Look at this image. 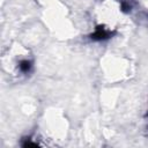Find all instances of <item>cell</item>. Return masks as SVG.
<instances>
[{"label":"cell","instance_id":"cell-3","mask_svg":"<svg viewBox=\"0 0 148 148\" xmlns=\"http://www.w3.org/2000/svg\"><path fill=\"white\" fill-rule=\"evenodd\" d=\"M120 7H121V10L124 13H128L132 9V5L127 0H120Z\"/></svg>","mask_w":148,"mask_h":148},{"label":"cell","instance_id":"cell-5","mask_svg":"<svg viewBox=\"0 0 148 148\" xmlns=\"http://www.w3.org/2000/svg\"><path fill=\"white\" fill-rule=\"evenodd\" d=\"M145 117H148V111H147V113L145 114Z\"/></svg>","mask_w":148,"mask_h":148},{"label":"cell","instance_id":"cell-2","mask_svg":"<svg viewBox=\"0 0 148 148\" xmlns=\"http://www.w3.org/2000/svg\"><path fill=\"white\" fill-rule=\"evenodd\" d=\"M18 68H20V71L22 72V73H29L30 71H31V68H32V62L30 61V60H28V59H24V60H21L20 61V64H18Z\"/></svg>","mask_w":148,"mask_h":148},{"label":"cell","instance_id":"cell-1","mask_svg":"<svg viewBox=\"0 0 148 148\" xmlns=\"http://www.w3.org/2000/svg\"><path fill=\"white\" fill-rule=\"evenodd\" d=\"M112 36V32L106 30L103 25H97L95 31L92 34L89 35L90 39L91 40H95V42H101V40H105L108 38H110Z\"/></svg>","mask_w":148,"mask_h":148},{"label":"cell","instance_id":"cell-4","mask_svg":"<svg viewBox=\"0 0 148 148\" xmlns=\"http://www.w3.org/2000/svg\"><path fill=\"white\" fill-rule=\"evenodd\" d=\"M37 143H34V142H30V141H27L23 143V147H36Z\"/></svg>","mask_w":148,"mask_h":148}]
</instances>
